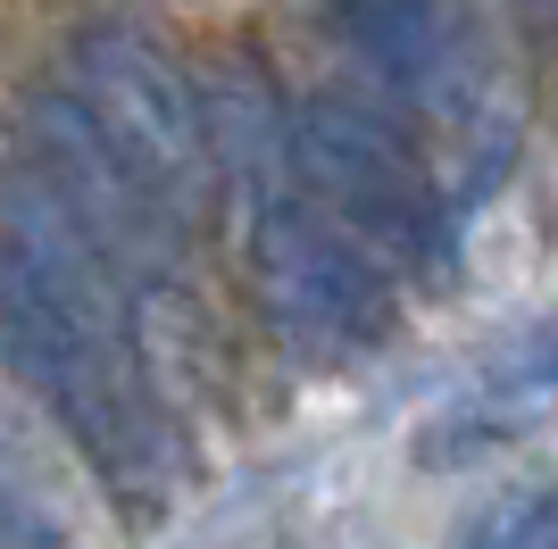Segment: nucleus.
Instances as JSON below:
<instances>
[{"label":"nucleus","instance_id":"1","mask_svg":"<svg viewBox=\"0 0 558 549\" xmlns=\"http://www.w3.org/2000/svg\"><path fill=\"white\" fill-rule=\"evenodd\" d=\"M0 358L59 416V434L93 457V475L125 508L167 500V483H175V434H167V416H159L150 366L109 350V342H93L9 251H0Z\"/></svg>","mask_w":558,"mask_h":549},{"label":"nucleus","instance_id":"2","mask_svg":"<svg viewBox=\"0 0 558 549\" xmlns=\"http://www.w3.org/2000/svg\"><path fill=\"white\" fill-rule=\"evenodd\" d=\"M292 167H301L308 200L392 274H409V267L425 274L442 258V242H450L442 192H434L425 159L409 150V134L392 117H375L367 100H350V91L301 100L292 109Z\"/></svg>","mask_w":558,"mask_h":549},{"label":"nucleus","instance_id":"3","mask_svg":"<svg viewBox=\"0 0 558 549\" xmlns=\"http://www.w3.org/2000/svg\"><path fill=\"white\" fill-rule=\"evenodd\" d=\"M68 91L84 100L100 142L192 225L201 192L217 183L209 100L192 91V75L150 34H134V25H84L75 50H68Z\"/></svg>","mask_w":558,"mask_h":549},{"label":"nucleus","instance_id":"4","mask_svg":"<svg viewBox=\"0 0 558 549\" xmlns=\"http://www.w3.org/2000/svg\"><path fill=\"white\" fill-rule=\"evenodd\" d=\"M25 167L59 192V208L93 233V251L109 258L134 292H150V283L175 274V258H184V217L100 142V125L84 117V100H75L68 84L34 91V109H25Z\"/></svg>","mask_w":558,"mask_h":549},{"label":"nucleus","instance_id":"5","mask_svg":"<svg viewBox=\"0 0 558 549\" xmlns=\"http://www.w3.org/2000/svg\"><path fill=\"white\" fill-rule=\"evenodd\" d=\"M0 549H68V533H59V516L43 508V491L25 483L17 450L0 441Z\"/></svg>","mask_w":558,"mask_h":549},{"label":"nucleus","instance_id":"6","mask_svg":"<svg viewBox=\"0 0 558 549\" xmlns=\"http://www.w3.org/2000/svg\"><path fill=\"white\" fill-rule=\"evenodd\" d=\"M466 549H558V491H509L466 533Z\"/></svg>","mask_w":558,"mask_h":549},{"label":"nucleus","instance_id":"7","mask_svg":"<svg viewBox=\"0 0 558 549\" xmlns=\"http://www.w3.org/2000/svg\"><path fill=\"white\" fill-rule=\"evenodd\" d=\"M525 17H558V0H525Z\"/></svg>","mask_w":558,"mask_h":549},{"label":"nucleus","instance_id":"8","mask_svg":"<svg viewBox=\"0 0 558 549\" xmlns=\"http://www.w3.org/2000/svg\"><path fill=\"white\" fill-rule=\"evenodd\" d=\"M550 358H558V350H550Z\"/></svg>","mask_w":558,"mask_h":549}]
</instances>
